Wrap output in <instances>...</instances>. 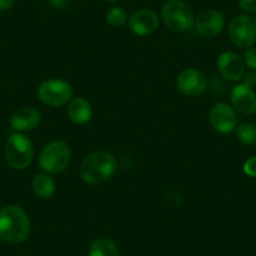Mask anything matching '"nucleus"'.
I'll use <instances>...</instances> for the list:
<instances>
[{"instance_id": "2", "label": "nucleus", "mask_w": 256, "mask_h": 256, "mask_svg": "<svg viewBox=\"0 0 256 256\" xmlns=\"http://www.w3.org/2000/svg\"><path fill=\"white\" fill-rule=\"evenodd\" d=\"M118 170L117 160L106 151L92 152L80 164V174L90 184H100L108 181Z\"/></svg>"}, {"instance_id": "23", "label": "nucleus", "mask_w": 256, "mask_h": 256, "mask_svg": "<svg viewBox=\"0 0 256 256\" xmlns=\"http://www.w3.org/2000/svg\"><path fill=\"white\" fill-rule=\"evenodd\" d=\"M244 84L248 86V87L254 88L256 86V72L255 70H251V72L245 73L244 76Z\"/></svg>"}, {"instance_id": "20", "label": "nucleus", "mask_w": 256, "mask_h": 256, "mask_svg": "<svg viewBox=\"0 0 256 256\" xmlns=\"http://www.w3.org/2000/svg\"><path fill=\"white\" fill-rule=\"evenodd\" d=\"M244 63L246 67L256 72V48L251 46V48L246 49L245 54H244Z\"/></svg>"}, {"instance_id": "25", "label": "nucleus", "mask_w": 256, "mask_h": 256, "mask_svg": "<svg viewBox=\"0 0 256 256\" xmlns=\"http://www.w3.org/2000/svg\"><path fill=\"white\" fill-rule=\"evenodd\" d=\"M49 3H50V6L53 8L60 9L67 4V0H49Z\"/></svg>"}, {"instance_id": "15", "label": "nucleus", "mask_w": 256, "mask_h": 256, "mask_svg": "<svg viewBox=\"0 0 256 256\" xmlns=\"http://www.w3.org/2000/svg\"><path fill=\"white\" fill-rule=\"evenodd\" d=\"M67 114L68 118L74 124H86V123L90 122V117H92V107H90V103L83 97L72 98V100L68 103Z\"/></svg>"}, {"instance_id": "19", "label": "nucleus", "mask_w": 256, "mask_h": 256, "mask_svg": "<svg viewBox=\"0 0 256 256\" xmlns=\"http://www.w3.org/2000/svg\"><path fill=\"white\" fill-rule=\"evenodd\" d=\"M106 22L110 26H122L128 22V14L120 6H113L106 14Z\"/></svg>"}, {"instance_id": "26", "label": "nucleus", "mask_w": 256, "mask_h": 256, "mask_svg": "<svg viewBox=\"0 0 256 256\" xmlns=\"http://www.w3.org/2000/svg\"><path fill=\"white\" fill-rule=\"evenodd\" d=\"M106 2H107V3H117L118 0H106Z\"/></svg>"}, {"instance_id": "10", "label": "nucleus", "mask_w": 256, "mask_h": 256, "mask_svg": "<svg viewBox=\"0 0 256 256\" xmlns=\"http://www.w3.org/2000/svg\"><path fill=\"white\" fill-rule=\"evenodd\" d=\"M211 126L218 134H230L238 127V116L235 110L226 103H218L208 113Z\"/></svg>"}, {"instance_id": "11", "label": "nucleus", "mask_w": 256, "mask_h": 256, "mask_svg": "<svg viewBox=\"0 0 256 256\" xmlns=\"http://www.w3.org/2000/svg\"><path fill=\"white\" fill-rule=\"evenodd\" d=\"M160 19L154 12L142 9L128 18V28L134 36H146L154 34L158 29Z\"/></svg>"}, {"instance_id": "24", "label": "nucleus", "mask_w": 256, "mask_h": 256, "mask_svg": "<svg viewBox=\"0 0 256 256\" xmlns=\"http://www.w3.org/2000/svg\"><path fill=\"white\" fill-rule=\"evenodd\" d=\"M14 2L16 0H0V10L4 12L10 9L14 6Z\"/></svg>"}, {"instance_id": "1", "label": "nucleus", "mask_w": 256, "mask_h": 256, "mask_svg": "<svg viewBox=\"0 0 256 256\" xmlns=\"http://www.w3.org/2000/svg\"><path fill=\"white\" fill-rule=\"evenodd\" d=\"M30 234L28 214L19 205H8L0 208V240L9 244H20Z\"/></svg>"}, {"instance_id": "7", "label": "nucleus", "mask_w": 256, "mask_h": 256, "mask_svg": "<svg viewBox=\"0 0 256 256\" xmlns=\"http://www.w3.org/2000/svg\"><path fill=\"white\" fill-rule=\"evenodd\" d=\"M38 97L42 103L50 107L66 106L73 98L72 86L60 80H44L38 88Z\"/></svg>"}, {"instance_id": "17", "label": "nucleus", "mask_w": 256, "mask_h": 256, "mask_svg": "<svg viewBox=\"0 0 256 256\" xmlns=\"http://www.w3.org/2000/svg\"><path fill=\"white\" fill-rule=\"evenodd\" d=\"M88 256H120V251L112 238H100L92 241Z\"/></svg>"}, {"instance_id": "21", "label": "nucleus", "mask_w": 256, "mask_h": 256, "mask_svg": "<svg viewBox=\"0 0 256 256\" xmlns=\"http://www.w3.org/2000/svg\"><path fill=\"white\" fill-rule=\"evenodd\" d=\"M244 172L250 177H256V156L250 157L244 164Z\"/></svg>"}, {"instance_id": "4", "label": "nucleus", "mask_w": 256, "mask_h": 256, "mask_svg": "<svg viewBox=\"0 0 256 256\" xmlns=\"http://www.w3.org/2000/svg\"><path fill=\"white\" fill-rule=\"evenodd\" d=\"M164 26L171 30L182 33L194 26L195 16L191 6L184 0H167L161 10Z\"/></svg>"}, {"instance_id": "12", "label": "nucleus", "mask_w": 256, "mask_h": 256, "mask_svg": "<svg viewBox=\"0 0 256 256\" xmlns=\"http://www.w3.org/2000/svg\"><path fill=\"white\" fill-rule=\"evenodd\" d=\"M218 70L225 80L230 82H238L245 76V63L238 54L234 52H225L218 56Z\"/></svg>"}, {"instance_id": "9", "label": "nucleus", "mask_w": 256, "mask_h": 256, "mask_svg": "<svg viewBox=\"0 0 256 256\" xmlns=\"http://www.w3.org/2000/svg\"><path fill=\"white\" fill-rule=\"evenodd\" d=\"M208 83L206 76L201 70H194V68L184 70L177 76L176 80L177 90L182 94L188 96V97H196L205 92Z\"/></svg>"}, {"instance_id": "16", "label": "nucleus", "mask_w": 256, "mask_h": 256, "mask_svg": "<svg viewBox=\"0 0 256 256\" xmlns=\"http://www.w3.org/2000/svg\"><path fill=\"white\" fill-rule=\"evenodd\" d=\"M33 191L36 198L42 200H48L56 192V182L49 176V174H39L33 178Z\"/></svg>"}, {"instance_id": "18", "label": "nucleus", "mask_w": 256, "mask_h": 256, "mask_svg": "<svg viewBox=\"0 0 256 256\" xmlns=\"http://www.w3.org/2000/svg\"><path fill=\"white\" fill-rule=\"evenodd\" d=\"M236 137L240 144L254 146L256 144V126L254 123H241L236 127Z\"/></svg>"}, {"instance_id": "27", "label": "nucleus", "mask_w": 256, "mask_h": 256, "mask_svg": "<svg viewBox=\"0 0 256 256\" xmlns=\"http://www.w3.org/2000/svg\"><path fill=\"white\" fill-rule=\"evenodd\" d=\"M254 18H255V20H256V13H255V16H254Z\"/></svg>"}, {"instance_id": "5", "label": "nucleus", "mask_w": 256, "mask_h": 256, "mask_svg": "<svg viewBox=\"0 0 256 256\" xmlns=\"http://www.w3.org/2000/svg\"><path fill=\"white\" fill-rule=\"evenodd\" d=\"M34 147L30 140L23 134H13L6 141V160L14 170H26L33 161Z\"/></svg>"}, {"instance_id": "6", "label": "nucleus", "mask_w": 256, "mask_h": 256, "mask_svg": "<svg viewBox=\"0 0 256 256\" xmlns=\"http://www.w3.org/2000/svg\"><path fill=\"white\" fill-rule=\"evenodd\" d=\"M228 38L241 49H248L256 42V20L248 14L235 16L228 24Z\"/></svg>"}, {"instance_id": "8", "label": "nucleus", "mask_w": 256, "mask_h": 256, "mask_svg": "<svg viewBox=\"0 0 256 256\" xmlns=\"http://www.w3.org/2000/svg\"><path fill=\"white\" fill-rule=\"evenodd\" d=\"M225 16L216 9H205L195 16L194 22L195 30L204 38H214L218 36L225 28Z\"/></svg>"}, {"instance_id": "3", "label": "nucleus", "mask_w": 256, "mask_h": 256, "mask_svg": "<svg viewBox=\"0 0 256 256\" xmlns=\"http://www.w3.org/2000/svg\"><path fill=\"white\" fill-rule=\"evenodd\" d=\"M70 147L64 141H52L42 150L39 156V167L46 174H62L70 164Z\"/></svg>"}, {"instance_id": "14", "label": "nucleus", "mask_w": 256, "mask_h": 256, "mask_svg": "<svg viewBox=\"0 0 256 256\" xmlns=\"http://www.w3.org/2000/svg\"><path fill=\"white\" fill-rule=\"evenodd\" d=\"M42 114L34 107H22L16 110L10 117V126L19 134L34 130L40 123Z\"/></svg>"}, {"instance_id": "22", "label": "nucleus", "mask_w": 256, "mask_h": 256, "mask_svg": "<svg viewBox=\"0 0 256 256\" xmlns=\"http://www.w3.org/2000/svg\"><path fill=\"white\" fill-rule=\"evenodd\" d=\"M238 6L245 13H256V0H238Z\"/></svg>"}, {"instance_id": "13", "label": "nucleus", "mask_w": 256, "mask_h": 256, "mask_svg": "<svg viewBox=\"0 0 256 256\" xmlns=\"http://www.w3.org/2000/svg\"><path fill=\"white\" fill-rule=\"evenodd\" d=\"M230 100L236 112L244 116H251L256 112V93L254 88L244 83L235 86L231 90Z\"/></svg>"}]
</instances>
